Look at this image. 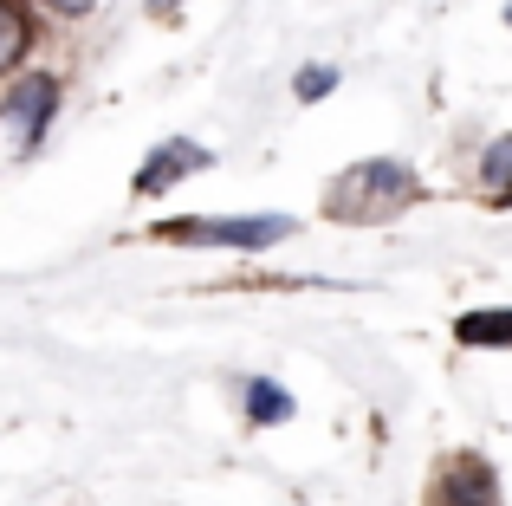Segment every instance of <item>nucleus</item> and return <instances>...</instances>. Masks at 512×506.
Listing matches in <instances>:
<instances>
[{
  "mask_svg": "<svg viewBox=\"0 0 512 506\" xmlns=\"http://www.w3.org/2000/svg\"><path fill=\"white\" fill-rule=\"evenodd\" d=\"M409 202H422V182H415V169L396 163V156H376V163L344 169L338 189H331V215L338 221H389Z\"/></svg>",
  "mask_w": 512,
  "mask_h": 506,
  "instance_id": "1",
  "label": "nucleus"
},
{
  "mask_svg": "<svg viewBox=\"0 0 512 506\" xmlns=\"http://www.w3.org/2000/svg\"><path fill=\"white\" fill-rule=\"evenodd\" d=\"M480 176H487V182H500V189L512 182V137H500L487 156H480Z\"/></svg>",
  "mask_w": 512,
  "mask_h": 506,
  "instance_id": "10",
  "label": "nucleus"
},
{
  "mask_svg": "<svg viewBox=\"0 0 512 506\" xmlns=\"http://www.w3.org/2000/svg\"><path fill=\"white\" fill-rule=\"evenodd\" d=\"M39 7H46V13H59V20H78V13H91L98 0H39Z\"/></svg>",
  "mask_w": 512,
  "mask_h": 506,
  "instance_id": "11",
  "label": "nucleus"
},
{
  "mask_svg": "<svg viewBox=\"0 0 512 506\" xmlns=\"http://www.w3.org/2000/svg\"><path fill=\"white\" fill-rule=\"evenodd\" d=\"M506 26H512V0H506Z\"/></svg>",
  "mask_w": 512,
  "mask_h": 506,
  "instance_id": "14",
  "label": "nucleus"
},
{
  "mask_svg": "<svg viewBox=\"0 0 512 506\" xmlns=\"http://www.w3.org/2000/svg\"><path fill=\"white\" fill-rule=\"evenodd\" d=\"M331 91H338V65H305V72L292 78V98H299V104L331 98Z\"/></svg>",
  "mask_w": 512,
  "mask_h": 506,
  "instance_id": "9",
  "label": "nucleus"
},
{
  "mask_svg": "<svg viewBox=\"0 0 512 506\" xmlns=\"http://www.w3.org/2000/svg\"><path fill=\"white\" fill-rule=\"evenodd\" d=\"M500 208H512V182H506V189H500Z\"/></svg>",
  "mask_w": 512,
  "mask_h": 506,
  "instance_id": "13",
  "label": "nucleus"
},
{
  "mask_svg": "<svg viewBox=\"0 0 512 506\" xmlns=\"http://www.w3.org/2000/svg\"><path fill=\"white\" fill-rule=\"evenodd\" d=\"M195 169H214V156L201 150V143H188V137H169V143H156V150L143 156V169H137V182H130V189H137V195H156V189H175L182 176H195Z\"/></svg>",
  "mask_w": 512,
  "mask_h": 506,
  "instance_id": "4",
  "label": "nucleus"
},
{
  "mask_svg": "<svg viewBox=\"0 0 512 506\" xmlns=\"http://www.w3.org/2000/svg\"><path fill=\"white\" fill-rule=\"evenodd\" d=\"M175 7H182V0H150V13H175Z\"/></svg>",
  "mask_w": 512,
  "mask_h": 506,
  "instance_id": "12",
  "label": "nucleus"
},
{
  "mask_svg": "<svg viewBox=\"0 0 512 506\" xmlns=\"http://www.w3.org/2000/svg\"><path fill=\"white\" fill-rule=\"evenodd\" d=\"M454 338L474 344V351H512V312H506V305H493V312H467L461 325H454Z\"/></svg>",
  "mask_w": 512,
  "mask_h": 506,
  "instance_id": "6",
  "label": "nucleus"
},
{
  "mask_svg": "<svg viewBox=\"0 0 512 506\" xmlns=\"http://www.w3.org/2000/svg\"><path fill=\"white\" fill-rule=\"evenodd\" d=\"M428 506H500V481L480 455H454L435 481V500Z\"/></svg>",
  "mask_w": 512,
  "mask_h": 506,
  "instance_id": "5",
  "label": "nucleus"
},
{
  "mask_svg": "<svg viewBox=\"0 0 512 506\" xmlns=\"http://www.w3.org/2000/svg\"><path fill=\"white\" fill-rule=\"evenodd\" d=\"M26 46H33V13H26V0H0V72H13V65L26 59Z\"/></svg>",
  "mask_w": 512,
  "mask_h": 506,
  "instance_id": "7",
  "label": "nucleus"
},
{
  "mask_svg": "<svg viewBox=\"0 0 512 506\" xmlns=\"http://www.w3.org/2000/svg\"><path fill=\"white\" fill-rule=\"evenodd\" d=\"M299 228L292 215H182V221H156V241H175V247H273Z\"/></svg>",
  "mask_w": 512,
  "mask_h": 506,
  "instance_id": "2",
  "label": "nucleus"
},
{
  "mask_svg": "<svg viewBox=\"0 0 512 506\" xmlns=\"http://www.w3.org/2000/svg\"><path fill=\"white\" fill-rule=\"evenodd\" d=\"M59 117V78L52 72H26L7 85V98H0V130H7V150H33L39 137H46V124Z\"/></svg>",
  "mask_w": 512,
  "mask_h": 506,
  "instance_id": "3",
  "label": "nucleus"
},
{
  "mask_svg": "<svg viewBox=\"0 0 512 506\" xmlns=\"http://www.w3.org/2000/svg\"><path fill=\"white\" fill-rule=\"evenodd\" d=\"M240 403H247V422H253V429H266V422H292V396L279 390V383H266V377H253Z\"/></svg>",
  "mask_w": 512,
  "mask_h": 506,
  "instance_id": "8",
  "label": "nucleus"
}]
</instances>
